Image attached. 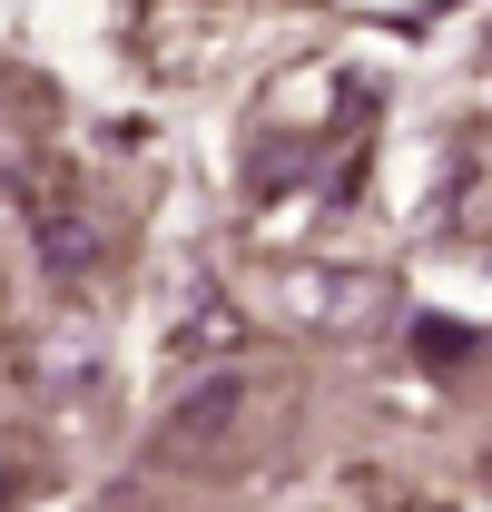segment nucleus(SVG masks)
Returning a JSON list of instances; mask_svg holds the SVG:
<instances>
[{"mask_svg": "<svg viewBox=\"0 0 492 512\" xmlns=\"http://www.w3.org/2000/svg\"><path fill=\"white\" fill-rule=\"evenodd\" d=\"M276 316L286 325H355V316H374V286L365 276H345V266H286L276 276Z\"/></svg>", "mask_w": 492, "mask_h": 512, "instance_id": "1", "label": "nucleus"}, {"mask_svg": "<svg viewBox=\"0 0 492 512\" xmlns=\"http://www.w3.org/2000/svg\"><path fill=\"white\" fill-rule=\"evenodd\" d=\"M30 237H40V266L50 276H89L99 266V227H89V207L60 188H30Z\"/></svg>", "mask_w": 492, "mask_h": 512, "instance_id": "2", "label": "nucleus"}, {"mask_svg": "<svg viewBox=\"0 0 492 512\" xmlns=\"http://www.w3.org/2000/svg\"><path fill=\"white\" fill-rule=\"evenodd\" d=\"M227 414H237V375H217L207 394H187V404H178V444H207Z\"/></svg>", "mask_w": 492, "mask_h": 512, "instance_id": "3", "label": "nucleus"}, {"mask_svg": "<svg viewBox=\"0 0 492 512\" xmlns=\"http://www.w3.org/2000/svg\"><path fill=\"white\" fill-rule=\"evenodd\" d=\"M0 188H10V197H30V188H40V178H30V138H20L10 119H0Z\"/></svg>", "mask_w": 492, "mask_h": 512, "instance_id": "4", "label": "nucleus"}, {"mask_svg": "<svg viewBox=\"0 0 492 512\" xmlns=\"http://www.w3.org/2000/svg\"><path fill=\"white\" fill-rule=\"evenodd\" d=\"M0 512H10V463H0Z\"/></svg>", "mask_w": 492, "mask_h": 512, "instance_id": "5", "label": "nucleus"}]
</instances>
